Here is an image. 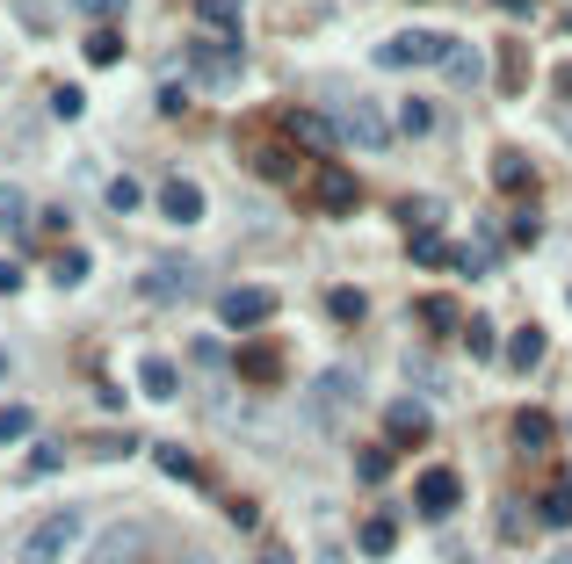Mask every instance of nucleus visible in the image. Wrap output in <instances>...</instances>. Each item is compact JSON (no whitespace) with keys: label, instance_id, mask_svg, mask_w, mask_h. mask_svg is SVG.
<instances>
[{"label":"nucleus","instance_id":"43","mask_svg":"<svg viewBox=\"0 0 572 564\" xmlns=\"http://www.w3.org/2000/svg\"><path fill=\"white\" fill-rule=\"evenodd\" d=\"M551 80H558V94H572V66H558V73H551Z\"/></svg>","mask_w":572,"mask_h":564},{"label":"nucleus","instance_id":"29","mask_svg":"<svg viewBox=\"0 0 572 564\" xmlns=\"http://www.w3.org/2000/svg\"><path fill=\"white\" fill-rule=\"evenodd\" d=\"M116 58H124V37H116V29H95V37H87V66H116Z\"/></svg>","mask_w":572,"mask_h":564},{"label":"nucleus","instance_id":"37","mask_svg":"<svg viewBox=\"0 0 572 564\" xmlns=\"http://www.w3.org/2000/svg\"><path fill=\"white\" fill-rule=\"evenodd\" d=\"M254 167H261L268 181H283V174H290V160H283V152H276V145H254Z\"/></svg>","mask_w":572,"mask_h":564},{"label":"nucleus","instance_id":"3","mask_svg":"<svg viewBox=\"0 0 572 564\" xmlns=\"http://www.w3.org/2000/svg\"><path fill=\"white\" fill-rule=\"evenodd\" d=\"M334 123H341V138L363 145V152H384V145H391V116L370 102V94H348V102H334Z\"/></svg>","mask_w":572,"mask_h":564},{"label":"nucleus","instance_id":"35","mask_svg":"<svg viewBox=\"0 0 572 564\" xmlns=\"http://www.w3.org/2000/svg\"><path fill=\"white\" fill-rule=\"evenodd\" d=\"M355 470H363L370 485H384V470H391V449H355Z\"/></svg>","mask_w":572,"mask_h":564},{"label":"nucleus","instance_id":"31","mask_svg":"<svg viewBox=\"0 0 572 564\" xmlns=\"http://www.w3.org/2000/svg\"><path fill=\"white\" fill-rule=\"evenodd\" d=\"M29 427H37V413H29V405H8V413H0V449H8V442H22Z\"/></svg>","mask_w":572,"mask_h":564},{"label":"nucleus","instance_id":"23","mask_svg":"<svg viewBox=\"0 0 572 564\" xmlns=\"http://www.w3.org/2000/svg\"><path fill=\"white\" fill-rule=\"evenodd\" d=\"M413 311H420V326H428V333H457V304H449V297H420Z\"/></svg>","mask_w":572,"mask_h":564},{"label":"nucleus","instance_id":"16","mask_svg":"<svg viewBox=\"0 0 572 564\" xmlns=\"http://www.w3.org/2000/svg\"><path fill=\"white\" fill-rule=\"evenodd\" d=\"M196 22L210 37H239V0H196Z\"/></svg>","mask_w":572,"mask_h":564},{"label":"nucleus","instance_id":"4","mask_svg":"<svg viewBox=\"0 0 572 564\" xmlns=\"http://www.w3.org/2000/svg\"><path fill=\"white\" fill-rule=\"evenodd\" d=\"M73 543H80V514L66 507V514H51V521H37V528H29V536H22V550H15V564H58Z\"/></svg>","mask_w":572,"mask_h":564},{"label":"nucleus","instance_id":"12","mask_svg":"<svg viewBox=\"0 0 572 564\" xmlns=\"http://www.w3.org/2000/svg\"><path fill=\"white\" fill-rule=\"evenodd\" d=\"M138 550H145V528H124V521H116L109 536L87 550V564H138Z\"/></svg>","mask_w":572,"mask_h":564},{"label":"nucleus","instance_id":"26","mask_svg":"<svg viewBox=\"0 0 572 564\" xmlns=\"http://www.w3.org/2000/svg\"><path fill=\"white\" fill-rule=\"evenodd\" d=\"M413 261H420V268H442V261H457V246L435 239V232H413Z\"/></svg>","mask_w":572,"mask_h":564},{"label":"nucleus","instance_id":"25","mask_svg":"<svg viewBox=\"0 0 572 564\" xmlns=\"http://www.w3.org/2000/svg\"><path fill=\"white\" fill-rule=\"evenodd\" d=\"M544 442H551V420H544V413H515V449H529V456H536Z\"/></svg>","mask_w":572,"mask_h":564},{"label":"nucleus","instance_id":"11","mask_svg":"<svg viewBox=\"0 0 572 564\" xmlns=\"http://www.w3.org/2000/svg\"><path fill=\"white\" fill-rule=\"evenodd\" d=\"M384 427H391V442H399V449H420V442H428V405H413V398H399V405H391V413H384Z\"/></svg>","mask_w":572,"mask_h":564},{"label":"nucleus","instance_id":"24","mask_svg":"<svg viewBox=\"0 0 572 564\" xmlns=\"http://www.w3.org/2000/svg\"><path fill=\"white\" fill-rule=\"evenodd\" d=\"M51 282H58V290H80V282H87V254H80V246H66V254L51 261Z\"/></svg>","mask_w":572,"mask_h":564},{"label":"nucleus","instance_id":"8","mask_svg":"<svg viewBox=\"0 0 572 564\" xmlns=\"http://www.w3.org/2000/svg\"><path fill=\"white\" fill-rule=\"evenodd\" d=\"M312 203L326 217H355V210H363V188H355V174H341V167H319L312 174Z\"/></svg>","mask_w":572,"mask_h":564},{"label":"nucleus","instance_id":"2","mask_svg":"<svg viewBox=\"0 0 572 564\" xmlns=\"http://www.w3.org/2000/svg\"><path fill=\"white\" fill-rule=\"evenodd\" d=\"M189 73L203 87H239V73H247V51H239V37H189Z\"/></svg>","mask_w":572,"mask_h":564},{"label":"nucleus","instance_id":"14","mask_svg":"<svg viewBox=\"0 0 572 564\" xmlns=\"http://www.w3.org/2000/svg\"><path fill=\"white\" fill-rule=\"evenodd\" d=\"M138 391L153 398V405H174V398H182V376H174V362L145 355V362H138Z\"/></svg>","mask_w":572,"mask_h":564},{"label":"nucleus","instance_id":"17","mask_svg":"<svg viewBox=\"0 0 572 564\" xmlns=\"http://www.w3.org/2000/svg\"><path fill=\"white\" fill-rule=\"evenodd\" d=\"M442 73L457 80V87H471V80H486V58H478L471 44H449V58H442Z\"/></svg>","mask_w":572,"mask_h":564},{"label":"nucleus","instance_id":"22","mask_svg":"<svg viewBox=\"0 0 572 564\" xmlns=\"http://www.w3.org/2000/svg\"><path fill=\"white\" fill-rule=\"evenodd\" d=\"M536 514H544V528H572V485H551L536 499Z\"/></svg>","mask_w":572,"mask_h":564},{"label":"nucleus","instance_id":"28","mask_svg":"<svg viewBox=\"0 0 572 564\" xmlns=\"http://www.w3.org/2000/svg\"><path fill=\"white\" fill-rule=\"evenodd\" d=\"M399 217H406V232H435V225H442V203H435V196H413Z\"/></svg>","mask_w":572,"mask_h":564},{"label":"nucleus","instance_id":"10","mask_svg":"<svg viewBox=\"0 0 572 564\" xmlns=\"http://www.w3.org/2000/svg\"><path fill=\"white\" fill-rule=\"evenodd\" d=\"M283 131H290L297 145H312V152L348 145V138H341V123H334V116H319V109H290V116H283Z\"/></svg>","mask_w":572,"mask_h":564},{"label":"nucleus","instance_id":"27","mask_svg":"<svg viewBox=\"0 0 572 564\" xmlns=\"http://www.w3.org/2000/svg\"><path fill=\"white\" fill-rule=\"evenodd\" d=\"M399 131H406V138H428V131H435V109L420 102V94H413V102H399Z\"/></svg>","mask_w":572,"mask_h":564},{"label":"nucleus","instance_id":"42","mask_svg":"<svg viewBox=\"0 0 572 564\" xmlns=\"http://www.w3.org/2000/svg\"><path fill=\"white\" fill-rule=\"evenodd\" d=\"M0 290H8V297L22 290V268H15V261H0Z\"/></svg>","mask_w":572,"mask_h":564},{"label":"nucleus","instance_id":"33","mask_svg":"<svg viewBox=\"0 0 572 564\" xmlns=\"http://www.w3.org/2000/svg\"><path fill=\"white\" fill-rule=\"evenodd\" d=\"M522 73H529V58H522V44H507V51H500V87L515 94V87H522Z\"/></svg>","mask_w":572,"mask_h":564},{"label":"nucleus","instance_id":"47","mask_svg":"<svg viewBox=\"0 0 572 564\" xmlns=\"http://www.w3.org/2000/svg\"><path fill=\"white\" fill-rule=\"evenodd\" d=\"M0 376H8V348H0Z\"/></svg>","mask_w":572,"mask_h":564},{"label":"nucleus","instance_id":"20","mask_svg":"<svg viewBox=\"0 0 572 564\" xmlns=\"http://www.w3.org/2000/svg\"><path fill=\"white\" fill-rule=\"evenodd\" d=\"M363 550H370V557H391V550H399V521H391V514H370V521H363Z\"/></svg>","mask_w":572,"mask_h":564},{"label":"nucleus","instance_id":"34","mask_svg":"<svg viewBox=\"0 0 572 564\" xmlns=\"http://www.w3.org/2000/svg\"><path fill=\"white\" fill-rule=\"evenodd\" d=\"M464 340H471V355H507V348H500V333H493L486 319H471V326H464Z\"/></svg>","mask_w":572,"mask_h":564},{"label":"nucleus","instance_id":"41","mask_svg":"<svg viewBox=\"0 0 572 564\" xmlns=\"http://www.w3.org/2000/svg\"><path fill=\"white\" fill-rule=\"evenodd\" d=\"M80 8L95 15V22H109V15H124V0H80Z\"/></svg>","mask_w":572,"mask_h":564},{"label":"nucleus","instance_id":"36","mask_svg":"<svg viewBox=\"0 0 572 564\" xmlns=\"http://www.w3.org/2000/svg\"><path fill=\"white\" fill-rule=\"evenodd\" d=\"M80 109H87V94H80V87H51V116H66V123H73Z\"/></svg>","mask_w":572,"mask_h":564},{"label":"nucleus","instance_id":"5","mask_svg":"<svg viewBox=\"0 0 572 564\" xmlns=\"http://www.w3.org/2000/svg\"><path fill=\"white\" fill-rule=\"evenodd\" d=\"M449 58V37H435V29H406V37H384L377 44V66L406 73V66H442Z\"/></svg>","mask_w":572,"mask_h":564},{"label":"nucleus","instance_id":"13","mask_svg":"<svg viewBox=\"0 0 572 564\" xmlns=\"http://www.w3.org/2000/svg\"><path fill=\"white\" fill-rule=\"evenodd\" d=\"M160 210H167V225H196V217H203V188L174 174V181L160 188Z\"/></svg>","mask_w":572,"mask_h":564},{"label":"nucleus","instance_id":"46","mask_svg":"<svg viewBox=\"0 0 572 564\" xmlns=\"http://www.w3.org/2000/svg\"><path fill=\"white\" fill-rule=\"evenodd\" d=\"M551 564H572V543H565V550H558V557H551Z\"/></svg>","mask_w":572,"mask_h":564},{"label":"nucleus","instance_id":"40","mask_svg":"<svg viewBox=\"0 0 572 564\" xmlns=\"http://www.w3.org/2000/svg\"><path fill=\"white\" fill-rule=\"evenodd\" d=\"M536 232H544V225H536V210H515V239H522V246H536Z\"/></svg>","mask_w":572,"mask_h":564},{"label":"nucleus","instance_id":"45","mask_svg":"<svg viewBox=\"0 0 572 564\" xmlns=\"http://www.w3.org/2000/svg\"><path fill=\"white\" fill-rule=\"evenodd\" d=\"M558 29H565V37H572V8H565V15H558Z\"/></svg>","mask_w":572,"mask_h":564},{"label":"nucleus","instance_id":"7","mask_svg":"<svg viewBox=\"0 0 572 564\" xmlns=\"http://www.w3.org/2000/svg\"><path fill=\"white\" fill-rule=\"evenodd\" d=\"M196 290H203V268L182 261V254H167L153 275H145V297H153V304H182V297H196Z\"/></svg>","mask_w":572,"mask_h":564},{"label":"nucleus","instance_id":"44","mask_svg":"<svg viewBox=\"0 0 572 564\" xmlns=\"http://www.w3.org/2000/svg\"><path fill=\"white\" fill-rule=\"evenodd\" d=\"M261 564H290V550H261Z\"/></svg>","mask_w":572,"mask_h":564},{"label":"nucleus","instance_id":"9","mask_svg":"<svg viewBox=\"0 0 572 564\" xmlns=\"http://www.w3.org/2000/svg\"><path fill=\"white\" fill-rule=\"evenodd\" d=\"M457 499H464L457 470H420V492H413V507L428 514V521H449V514H457Z\"/></svg>","mask_w":572,"mask_h":564},{"label":"nucleus","instance_id":"30","mask_svg":"<svg viewBox=\"0 0 572 564\" xmlns=\"http://www.w3.org/2000/svg\"><path fill=\"white\" fill-rule=\"evenodd\" d=\"M326 311H334L341 326H355V319L370 311V297H363V290H334V297H326Z\"/></svg>","mask_w":572,"mask_h":564},{"label":"nucleus","instance_id":"15","mask_svg":"<svg viewBox=\"0 0 572 564\" xmlns=\"http://www.w3.org/2000/svg\"><path fill=\"white\" fill-rule=\"evenodd\" d=\"M493 181L507 188V196H522V188H536V167H529V152L500 145V152H493Z\"/></svg>","mask_w":572,"mask_h":564},{"label":"nucleus","instance_id":"19","mask_svg":"<svg viewBox=\"0 0 572 564\" xmlns=\"http://www.w3.org/2000/svg\"><path fill=\"white\" fill-rule=\"evenodd\" d=\"M153 456H160V470H167V478H182V485H196V478H203V463H196L182 442H160Z\"/></svg>","mask_w":572,"mask_h":564},{"label":"nucleus","instance_id":"18","mask_svg":"<svg viewBox=\"0 0 572 564\" xmlns=\"http://www.w3.org/2000/svg\"><path fill=\"white\" fill-rule=\"evenodd\" d=\"M544 362V333L522 326V333H507V369H536Z\"/></svg>","mask_w":572,"mask_h":564},{"label":"nucleus","instance_id":"1","mask_svg":"<svg viewBox=\"0 0 572 564\" xmlns=\"http://www.w3.org/2000/svg\"><path fill=\"white\" fill-rule=\"evenodd\" d=\"M355 398H363V369H319L305 391H297V405H305V420L319 434H334L348 413H355Z\"/></svg>","mask_w":572,"mask_h":564},{"label":"nucleus","instance_id":"32","mask_svg":"<svg viewBox=\"0 0 572 564\" xmlns=\"http://www.w3.org/2000/svg\"><path fill=\"white\" fill-rule=\"evenodd\" d=\"M0 225H29V196H22V188H0Z\"/></svg>","mask_w":572,"mask_h":564},{"label":"nucleus","instance_id":"48","mask_svg":"<svg viewBox=\"0 0 572 564\" xmlns=\"http://www.w3.org/2000/svg\"><path fill=\"white\" fill-rule=\"evenodd\" d=\"M565 131H572V123H565Z\"/></svg>","mask_w":572,"mask_h":564},{"label":"nucleus","instance_id":"21","mask_svg":"<svg viewBox=\"0 0 572 564\" xmlns=\"http://www.w3.org/2000/svg\"><path fill=\"white\" fill-rule=\"evenodd\" d=\"M239 376H247V384H276V376H283V355H276V348L239 355Z\"/></svg>","mask_w":572,"mask_h":564},{"label":"nucleus","instance_id":"6","mask_svg":"<svg viewBox=\"0 0 572 564\" xmlns=\"http://www.w3.org/2000/svg\"><path fill=\"white\" fill-rule=\"evenodd\" d=\"M218 319L232 333H254V326L276 319V290H261V282H232V290L218 297Z\"/></svg>","mask_w":572,"mask_h":564},{"label":"nucleus","instance_id":"39","mask_svg":"<svg viewBox=\"0 0 572 564\" xmlns=\"http://www.w3.org/2000/svg\"><path fill=\"white\" fill-rule=\"evenodd\" d=\"M15 8H22L29 29H51V0H15Z\"/></svg>","mask_w":572,"mask_h":564},{"label":"nucleus","instance_id":"38","mask_svg":"<svg viewBox=\"0 0 572 564\" xmlns=\"http://www.w3.org/2000/svg\"><path fill=\"white\" fill-rule=\"evenodd\" d=\"M109 210H138V181H131V174L109 181Z\"/></svg>","mask_w":572,"mask_h":564}]
</instances>
